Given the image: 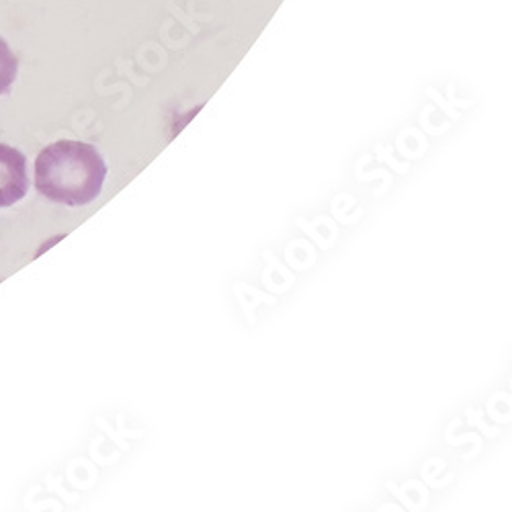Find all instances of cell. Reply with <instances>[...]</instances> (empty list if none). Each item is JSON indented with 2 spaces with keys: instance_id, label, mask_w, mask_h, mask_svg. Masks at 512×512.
I'll return each mask as SVG.
<instances>
[{
  "instance_id": "cell-2",
  "label": "cell",
  "mask_w": 512,
  "mask_h": 512,
  "mask_svg": "<svg viewBox=\"0 0 512 512\" xmlns=\"http://www.w3.org/2000/svg\"><path fill=\"white\" fill-rule=\"evenodd\" d=\"M29 191L27 158L21 150L0 144V209L19 203Z\"/></svg>"
},
{
  "instance_id": "cell-1",
  "label": "cell",
  "mask_w": 512,
  "mask_h": 512,
  "mask_svg": "<svg viewBox=\"0 0 512 512\" xmlns=\"http://www.w3.org/2000/svg\"><path fill=\"white\" fill-rule=\"evenodd\" d=\"M107 164L101 152L84 142L60 140L35 158V189L46 199L82 207L93 203L105 185Z\"/></svg>"
},
{
  "instance_id": "cell-3",
  "label": "cell",
  "mask_w": 512,
  "mask_h": 512,
  "mask_svg": "<svg viewBox=\"0 0 512 512\" xmlns=\"http://www.w3.org/2000/svg\"><path fill=\"white\" fill-rule=\"evenodd\" d=\"M19 72V60L11 52L7 41L0 37V95H7Z\"/></svg>"
}]
</instances>
